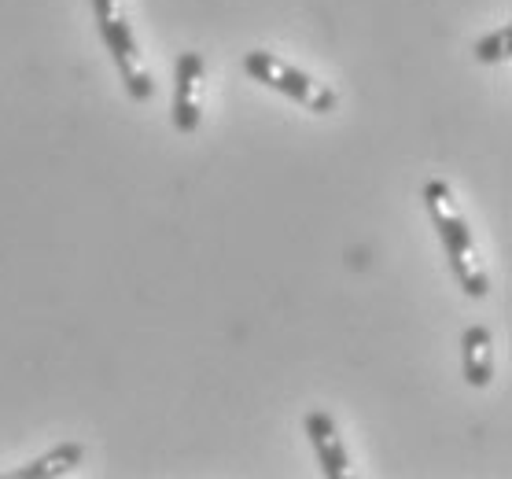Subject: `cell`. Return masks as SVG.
<instances>
[{"instance_id": "obj_1", "label": "cell", "mask_w": 512, "mask_h": 479, "mask_svg": "<svg viewBox=\"0 0 512 479\" xmlns=\"http://www.w3.org/2000/svg\"><path fill=\"white\" fill-rule=\"evenodd\" d=\"M424 203H428L435 233L443 240L446 258H450V269H454L461 292L472 295V299H483L490 292V273L483 266V258H479L476 236L468 229L465 211L454 199V188L446 185L443 177H431L428 185H424Z\"/></svg>"}, {"instance_id": "obj_2", "label": "cell", "mask_w": 512, "mask_h": 479, "mask_svg": "<svg viewBox=\"0 0 512 479\" xmlns=\"http://www.w3.org/2000/svg\"><path fill=\"white\" fill-rule=\"evenodd\" d=\"M93 15H96V26H100V37H104L107 52L115 59L118 78L126 85L129 100L148 104L155 96V78H152V71L144 67V52H140L137 34H133V26H129L126 4H122V0H93Z\"/></svg>"}, {"instance_id": "obj_3", "label": "cell", "mask_w": 512, "mask_h": 479, "mask_svg": "<svg viewBox=\"0 0 512 479\" xmlns=\"http://www.w3.org/2000/svg\"><path fill=\"white\" fill-rule=\"evenodd\" d=\"M244 71L251 74L255 82L266 85V89L288 96V100H295L299 107L314 111V115H332V111L339 107V96L332 85L314 78V74H306L303 67H295V63H288V59L273 56V52H266V48L247 52Z\"/></svg>"}, {"instance_id": "obj_4", "label": "cell", "mask_w": 512, "mask_h": 479, "mask_svg": "<svg viewBox=\"0 0 512 479\" xmlns=\"http://www.w3.org/2000/svg\"><path fill=\"white\" fill-rule=\"evenodd\" d=\"M203 85H207V63L199 52H181L174 63V129L196 133L203 122Z\"/></svg>"}, {"instance_id": "obj_5", "label": "cell", "mask_w": 512, "mask_h": 479, "mask_svg": "<svg viewBox=\"0 0 512 479\" xmlns=\"http://www.w3.org/2000/svg\"><path fill=\"white\" fill-rule=\"evenodd\" d=\"M306 435L314 443V454L321 461V476L325 479H347L350 476V454L347 443L339 435V424L325 409H310L306 413Z\"/></svg>"}, {"instance_id": "obj_6", "label": "cell", "mask_w": 512, "mask_h": 479, "mask_svg": "<svg viewBox=\"0 0 512 479\" xmlns=\"http://www.w3.org/2000/svg\"><path fill=\"white\" fill-rule=\"evenodd\" d=\"M461 373L465 384L483 391L494 380V336L487 325H468L461 332Z\"/></svg>"}, {"instance_id": "obj_7", "label": "cell", "mask_w": 512, "mask_h": 479, "mask_svg": "<svg viewBox=\"0 0 512 479\" xmlns=\"http://www.w3.org/2000/svg\"><path fill=\"white\" fill-rule=\"evenodd\" d=\"M85 461V446L82 443H59L52 446L48 454L34 457L30 465H23L15 476L19 479H56V476H70L74 468Z\"/></svg>"}, {"instance_id": "obj_8", "label": "cell", "mask_w": 512, "mask_h": 479, "mask_svg": "<svg viewBox=\"0 0 512 479\" xmlns=\"http://www.w3.org/2000/svg\"><path fill=\"white\" fill-rule=\"evenodd\" d=\"M472 56L479 63H505L512 56V23H501L498 30H490L487 37H479L472 45Z\"/></svg>"}]
</instances>
